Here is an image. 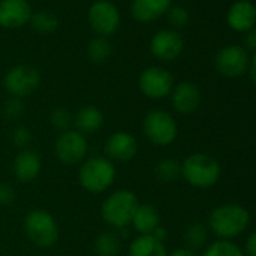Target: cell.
<instances>
[{
    "label": "cell",
    "mask_w": 256,
    "mask_h": 256,
    "mask_svg": "<svg viewBox=\"0 0 256 256\" xmlns=\"http://www.w3.org/2000/svg\"><path fill=\"white\" fill-rule=\"evenodd\" d=\"M152 236H154V238H157L158 241L164 242V241H166V238H168V229H166V228H163V226L160 224V226L154 230Z\"/></svg>",
    "instance_id": "36"
},
{
    "label": "cell",
    "mask_w": 256,
    "mask_h": 256,
    "mask_svg": "<svg viewBox=\"0 0 256 256\" xmlns=\"http://www.w3.org/2000/svg\"><path fill=\"white\" fill-rule=\"evenodd\" d=\"M142 132L152 145L164 148L175 142L178 136V125L169 112L154 108L144 118Z\"/></svg>",
    "instance_id": "5"
},
{
    "label": "cell",
    "mask_w": 256,
    "mask_h": 256,
    "mask_svg": "<svg viewBox=\"0 0 256 256\" xmlns=\"http://www.w3.org/2000/svg\"><path fill=\"white\" fill-rule=\"evenodd\" d=\"M169 96L172 101V107L181 114L194 113L199 108L200 100H202L200 90H199L198 84H194L193 82L178 83L176 86H174Z\"/></svg>",
    "instance_id": "15"
},
{
    "label": "cell",
    "mask_w": 256,
    "mask_h": 256,
    "mask_svg": "<svg viewBox=\"0 0 256 256\" xmlns=\"http://www.w3.org/2000/svg\"><path fill=\"white\" fill-rule=\"evenodd\" d=\"M226 23L235 32L246 34L256 24V5L250 0H236L226 12Z\"/></svg>",
    "instance_id": "16"
},
{
    "label": "cell",
    "mask_w": 256,
    "mask_h": 256,
    "mask_svg": "<svg viewBox=\"0 0 256 256\" xmlns=\"http://www.w3.org/2000/svg\"><path fill=\"white\" fill-rule=\"evenodd\" d=\"M250 224L248 211L240 204H223L216 206L208 217V229L220 240L230 241L240 236Z\"/></svg>",
    "instance_id": "1"
},
{
    "label": "cell",
    "mask_w": 256,
    "mask_h": 256,
    "mask_svg": "<svg viewBox=\"0 0 256 256\" xmlns=\"http://www.w3.org/2000/svg\"><path fill=\"white\" fill-rule=\"evenodd\" d=\"M4 84L11 96L24 98L32 95L40 88L41 74L32 65H16L6 72Z\"/></svg>",
    "instance_id": "7"
},
{
    "label": "cell",
    "mask_w": 256,
    "mask_h": 256,
    "mask_svg": "<svg viewBox=\"0 0 256 256\" xmlns=\"http://www.w3.org/2000/svg\"><path fill=\"white\" fill-rule=\"evenodd\" d=\"M112 42L106 36H95L94 40H90L86 50L89 60L94 64H104L112 56Z\"/></svg>",
    "instance_id": "24"
},
{
    "label": "cell",
    "mask_w": 256,
    "mask_h": 256,
    "mask_svg": "<svg viewBox=\"0 0 256 256\" xmlns=\"http://www.w3.org/2000/svg\"><path fill=\"white\" fill-rule=\"evenodd\" d=\"M166 17H168V23L174 28V29H182L188 24L190 22V14L186 8L180 6V5H175V6H170L169 11L166 12Z\"/></svg>",
    "instance_id": "29"
},
{
    "label": "cell",
    "mask_w": 256,
    "mask_h": 256,
    "mask_svg": "<svg viewBox=\"0 0 256 256\" xmlns=\"http://www.w3.org/2000/svg\"><path fill=\"white\" fill-rule=\"evenodd\" d=\"M54 154L58 160L64 164H77L82 163L88 154V140L86 136L80 134L76 130H68L59 134L54 144Z\"/></svg>",
    "instance_id": "11"
},
{
    "label": "cell",
    "mask_w": 256,
    "mask_h": 256,
    "mask_svg": "<svg viewBox=\"0 0 256 256\" xmlns=\"http://www.w3.org/2000/svg\"><path fill=\"white\" fill-rule=\"evenodd\" d=\"M174 86V76L162 66H150L139 76V89L151 100H163L169 96Z\"/></svg>",
    "instance_id": "9"
},
{
    "label": "cell",
    "mask_w": 256,
    "mask_h": 256,
    "mask_svg": "<svg viewBox=\"0 0 256 256\" xmlns=\"http://www.w3.org/2000/svg\"><path fill=\"white\" fill-rule=\"evenodd\" d=\"M150 50L157 60L172 62L181 56L184 50V40L176 30L163 29L151 38Z\"/></svg>",
    "instance_id": "12"
},
{
    "label": "cell",
    "mask_w": 256,
    "mask_h": 256,
    "mask_svg": "<svg viewBox=\"0 0 256 256\" xmlns=\"http://www.w3.org/2000/svg\"><path fill=\"white\" fill-rule=\"evenodd\" d=\"M116 178V168L107 157H92L86 160L78 170V182L89 193H102L108 190Z\"/></svg>",
    "instance_id": "4"
},
{
    "label": "cell",
    "mask_w": 256,
    "mask_h": 256,
    "mask_svg": "<svg viewBox=\"0 0 256 256\" xmlns=\"http://www.w3.org/2000/svg\"><path fill=\"white\" fill-rule=\"evenodd\" d=\"M184 241L187 248L196 252L208 242V228L202 223H192L184 232Z\"/></svg>",
    "instance_id": "26"
},
{
    "label": "cell",
    "mask_w": 256,
    "mask_h": 256,
    "mask_svg": "<svg viewBox=\"0 0 256 256\" xmlns=\"http://www.w3.org/2000/svg\"><path fill=\"white\" fill-rule=\"evenodd\" d=\"M24 113V102L22 98L17 96H11L6 100L5 106H4V114L6 119L10 120H17L23 116Z\"/></svg>",
    "instance_id": "30"
},
{
    "label": "cell",
    "mask_w": 256,
    "mask_h": 256,
    "mask_svg": "<svg viewBox=\"0 0 256 256\" xmlns=\"http://www.w3.org/2000/svg\"><path fill=\"white\" fill-rule=\"evenodd\" d=\"M244 48L256 53V28H253L244 34Z\"/></svg>",
    "instance_id": "33"
},
{
    "label": "cell",
    "mask_w": 256,
    "mask_h": 256,
    "mask_svg": "<svg viewBox=\"0 0 256 256\" xmlns=\"http://www.w3.org/2000/svg\"><path fill=\"white\" fill-rule=\"evenodd\" d=\"M154 176L162 184H174L181 178V162L168 157L160 160L154 168Z\"/></svg>",
    "instance_id": "22"
},
{
    "label": "cell",
    "mask_w": 256,
    "mask_h": 256,
    "mask_svg": "<svg viewBox=\"0 0 256 256\" xmlns=\"http://www.w3.org/2000/svg\"><path fill=\"white\" fill-rule=\"evenodd\" d=\"M248 76L253 82V84H256V53H253V56L250 58V62H248Z\"/></svg>",
    "instance_id": "35"
},
{
    "label": "cell",
    "mask_w": 256,
    "mask_h": 256,
    "mask_svg": "<svg viewBox=\"0 0 256 256\" xmlns=\"http://www.w3.org/2000/svg\"><path fill=\"white\" fill-rule=\"evenodd\" d=\"M72 122H74V114L66 107H56L50 113V124L60 133L71 130Z\"/></svg>",
    "instance_id": "28"
},
{
    "label": "cell",
    "mask_w": 256,
    "mask_h": 256,
    "mask_svg": "<svg viewBox=\"0 0 256 256\" xmlns=\"http://www.w3.org/2000/svg\"><path fill=\"white\" fill-rule=\"evenodd\" d=\"M172 0H132V16L139 23H152L166 16Z\"/></svg>",
    "instance_id": "18"
},
{
    "label": "cell",
    "mask_w": 256,
    "mask_h": 256,
    "mask_svg": "<svg viewBox=\"0 0 256 256\" xmlns=\"http://www.w3.org/2000/svg\"><path fill=\"white\" fill-rule=\"evenodd\" d=\"M88 22L96 36L108 38L120 24V14L110 0H96L88 11Z\"/></svg>",
    "instance_id": "8"
},
{
    "label": "cell",
    "mask_w": 256,
    "mask_h": 256,
    "mask_svg": "<svg viewBox=\"0 0 256 256\" xmlns=\"http://www.w3.org/2000/svg\"><path fill=\"white\" fill-rule=\"evenodd\" d=\"M94 252L96 256H118L120 252V240L112 230L98 234L94 241Z\"/></svg>",
    "instance_id": "23"
},
{
    "label": "cell",
    "mask_w": 256,
    "mask_h": 256,
    "mask_svg": "<svg viewBox=\"0 0 256 256\" xmlns=\"http://www.w3.org/2000/svg\"><path fill=\"white\" fill-rule=\"evenodd\" d=\"M248 54L241 46H226L220 48L216 54L214 65L218 74L226 78H236L247 72L248 70Z\"/></svg>",
    "instance_id": "10"
},
{
    "label": "cell",
    "mask_w": 256,
    "mask_h": 256,
    "mask_svg": "<svg viewBox=\"0 0 256 256\" xmlns=\"http://www.w3.org/2000/svg\"><path fill=\"white\" fill-rule=\"evenodd\" d=\"M17 194L12 186L5 184V182H0V205H10L16 200Z\"/></svg>",
    "instance_id": "32"
},
{
    "label": "cell",
    "mask_w": 256,
    "mask_h": 256,
    "mask_svg": "<svg viewBox=\"0 0 256 256\" xmlns=\"http://www.w3.org/2000/svg\"><path fill=\"white\" fill-rule=\"evenodd\" d=\"M12 144L20 150H28L32 144V132L24 125L17 126L12 132Z\"/></svg>",
    "instance_id": "31"
},
{
    "label": "cell",
    "mask_w": 256,
    "mask_h": 256,
    "mask_svg": "<svg viewBox=\"0 0 256 256\" xmlns=\"http://www.w3.org/2000/svg\"><path fill=\"white\" fill-rule=\"evenodd\" d=\"M139 206V199L132 190H116L108 194L101 205V216L107 224L116 229L132 224L134 212Z\"/></svg>",
    "instance_id": "3"
},
{
    "label": "cell",
    "mask_w": 256,
    "mask_h": 256,
    "mask_svg": "<svg viewBox=\"0 0 256 256\" xmlns=\"http://www.w3.org/2000/svg\"><path fill=\"white\" fill-rule=\"evenodd\" d=\"M32 6L28 0H0V26L18 29L30 22Z\"/></svg>",
    "instance_id": "14"
},
{
    "label": "cell",
    "mask_w": 256,
    "mask_h": 256,
    "mask_svg": "<svg viewBox=\"0 0 256 256\" xmlns=\"http://www.w3.org/2000/svg\"><path fill=\"white\" fill-rule=\"evenodd\" d=\"M138 139L128 132H116L113 133L104 145L106 157L110 162L128 163L138 154Z\"/></svg>",
    "instance_id": "13"
},
{
    "label": "cell",
    "mask_w": 256,
    "mask_h": 256,
    "mask_svg": "<svg viewBox=\"0 0 256 256\" xmlns=\"http://www.w3.org/2000/svg\"><path fill=\"white\" fill-rule=\"evenodd\" d=\"M169 256H198V254H196V252H193V250L184 247V248H176V250H174Z\"/></svg>",
    "instance_id": "37"
},
{
    "label": "cell",
    "mask_w": 256,
    "mask_h": 256,
    "mask_svg": "<svg viewBox=\"0 0 256 256\" xmlns=\"http://www.w3.org/2000/svg\"><path fill=\"white\" fill-rule=\"evenodd\" d=\"M41 168H42V162H41V156L34 151V150H22L12 163V170L16 178L20 182L29 184L32 181H35L40 174H41Z\"/></svg>",
    "instance_id": "17"
},
{
    "label": "cell",
    "mask_w": 256,
    "mask_h": 256,
    "mask_svg": "<svg viewBox=\"0 0 256 256\" xmlns=\"http://www.w3.org/2000/svg\"><path fill=\"white\" fill-rule=\"evenodd\" d=\"M74 130L83 136H89L96 133L104 124L102 112L95 106H84L82 107L74 116Z\"/></svg>",
    "instance_id": "19"
},
{
    "label": "cell",
    "mask_w": 256,
    "mask_h": 256,
    "mask_svg": "<svg viewBox=\"0 0 256 256\" xmlns=\"http://www.w3.org/2000/svg\"><path fill=\"white\" fill-rule=\"evenodd\" d=\"M28 238L38 247L47 248L59 240V226L54 217L46 210H32L23 222Z\"/></svg>",
    "instance_id": "6"
},
{
    "label": "cell",
    "mask_w": 256,
    "mask_h": 256,
    "mask_svg": "<svg viewBox=\"0 0 256 256\" xmlns=\"http://www.w3.org/2000/svg\"><path fill=\"white\" fill-rule=\"evenodd\" d=\"M128 256H169L164 242L152 235H139L128 248Z\"/></svg>",
    "instance_id": "21"
},
{
    "label": "cell",
    "mask_w": 256,
    "mask_h": 256,
    "mask_svg": "<svg viewBox=\"0 0 256 256\" xmlns=\"http://www.w3.org/2000/svg\"><path fill=\"white\" fill-rule=\"evenodd\" d=\"M34 28V30H36L38 34L42 35H50L54 34L59 28V18L50 12V11H38V12H32L30 22H29Z\"/></svg>",
    "instance_id": "25"
},
{
    "label": "cell",
    "mask_w": 256,
    "mask_h": 256,
    "mask_svg": "<svg viewBox=\"0 0 256 256\" xmlns=\"http://www.w3.org/2000/svg\"><path fill=\"white\" fill-rule=\"evenodd\" d=\"M222 176L218 162L205 152H194L181 163V178L194 188H211Z\"/></svg>",
    "instance_id": "2"
},
{
    "label": "cell",
    "mask_w": 256,
    "mask_h": 256,
    "mask_svg": "<svg viewBox=\"0 0 256 256\" xmlns=\"http://www.w3.org/2000/svg\"><path fill=\"white\" fill-rule=\"evenodd\" d=\"M132 224L139 235H152L160 226V212L151 204H139Z\"/></svg>",
    "instance_id": "20"
},
{
    "label": "cell",
    "mask_w": 256,
    "mask_h": 256,
    "mask_svg": "<svg viewBox=\"0 0 256 256\" xmlns=\"http://www.w3.org/2000/svg\"><path fill=\"white\" fill-rule=\"evenodd\" d=\"M202 256H246V254L235 242L228 240H217L204 250Z\"/></svg>",
    "instance_id": "27"
},
{
    "label": "cell",
    "mask_w": 256,
    "mask_h": 256,
    "mask_svg": "<svg viewBox=\"0 0 256 256\" xmlns=\"http://www.w3.org/2000/svg\"><path fill=\"white\" fill-rule=\"evenodd\" d=\"M242 252L246 256H256V229L247 236Z\"/></svg>",
    "instance_id": "34"
}]
</instances>
